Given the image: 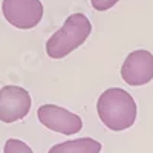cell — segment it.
I'll use <instances>...</instances> for the list:
<instances>
[{
  "label": "cell",
  "mask_w": 153,
  "mask_h": 153,
  "mask_svg": "<svg viewBox=\"0 0 153 153\" xmlns=\"http://www.w3.org/2000/svg\"><path fill=\"white\" fill-rule=\"evenodd\" d=\"M32 107L31 94L20 86L9 84L0 89V121L11 124L23 120Z\"/></svg>",
  "instance_id": "4"
},
{
  "label": "cell",
  "mask_w": 153,
  "mask_h": 153,
  "mask_svg": "<svg viewBox=\"0 0 153 153\" xmlns=\"http://www.w3.org/2000/svg\"><path fill=\"white\" fill-rule=\"evenodd\" d=\"M3 153H34V150L26 143H23L22 139L9 138L6 139L3 146Z\"/></svg>",
  "instance_id": "8"
},
{
  "label": "cell",
  "mask_w": 153,
  "mask_h": 153,
  "mask_svg": "<svg viewBox=\"0 0 153 153\" xmlns=\"http://www.w3.org/2000/svg\"><path fill=\"white\" fill-rule=\"evenodd\" d=\"M98 117L109 130L123 132L135 124L138 107L133 97L121 87H110L98 97Z\"/></svg>",
  "instance_id": "1"
},
{
  "label": "cell",
  "mask_w": 153,
  "mask_h": 153,
  "mask_svg": "<svg viewBox=\"0 0 153 153\" xmlns=\"http://www.w3.org/2000/svg\"><path fill=\"white\" fill-rule=\"evenodd\" d=\"M121 78L133 87L149 84L153 80V54L146 49L130 52L121 66Z\"/></svg>",
  "instance_id": "6"
},
{
  "label": "cell",
  "mask_w": 153,
  "mask_h": 153,
  "mask_svg": "<svg viewBox=\"0 0 153 153\" xmlns=\"http://www.w3.org/2000/svg\"><path fill=\"white\" fill-rule=\"evenodd\" d=\"M5 20L17 29H32L42 22L45 8L40 0H2Z\"/></svg>",
  "instance_id": "3"
},
{
  "label": "cell",
  "mask_w": 153,
  "mask_h": 153,
  "mask_svg": "<svg viewBox=\"0 0 153 153\" xmlns=\"http://www.w3.org/2000/svg\"><path fill=\"white\" fill-rule=\"evenodd\" d=\"M118 2H120V0H91L92 8H94L95 11H100V12L109 11L110 8H113Z\"/></svg>",
  "instance_id": "9"
},
{
  "label": "cell",
  "mask_w": 153,
  "mask_h": 153,
  "mask_svg": "<svg viewBox=\"0 0 153 153\" xmlns=\"http://www.w3.org/2000/svg\"><path fill=\"white\" fill-rule=\"evenodd\" d=\"M101 143L94 138H78L55 144L49 149L48 153H100Z\"/></svg>",
  "instance_id": "7"
},
{
  "label": "cell",
  "mask_w": 153,
  "mask_h": 153,
  "mask_svg": "<svg viewBox=\"0 0 153 153\" xmlns=\"http://www.w3.org/2000/svg\"><path fill=\"white\" fill-rule=\"evenodd\" d=\"M37 118L46 129L61 135H75L83 129V120L76 113L57 106L43 104L37 110Z\"/></svg>",
  "instance_id": "5"
},
{
  "label": "cell",
  "mask_w": 153,
  "mask_h": 153,
  "mask_svg": "<svg viewBox=\"0 0 153 153\" xmlns=\"http://www.w3.org/2000/svg\"><path fill=\"white\" fill-rule=\"evenodd\" d=\"M91 32L92 23L87 16H84L83 12L71 14L65 20L63 26L46 42V54L52 60L65 58L81 45H84Z\"/></svg>",
  "instance_id": "2"
}]
</instances>
